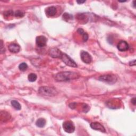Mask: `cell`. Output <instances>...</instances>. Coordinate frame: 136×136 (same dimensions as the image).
I'll return each instance as SVG.
<instances>
[{"label":"cell","instance_id":"1","mask_svg":"<svg viewBox=\"0 0 136 136\" xmlns=\"http://www.w3.org/2000/svg\"><path fill=\"white\" fill-rule=\"evenodd\" d=\"M79 77L77 73L73 72H61L55 76V79L58 81H69Z\"/></svg>","mask_w":136,"mask_h":136},{"label":"cell","instance_id":"2","mask_svg":"<svg viewBox=\"0 0 136 136\" xmlns=\"http://www.w3.org/2000/svg\"><path fill=\"white\" fill-rule=\"evenodd\" d=\"M39 93L44 96H54L58 94L56 89L50 87H41L38 90Z\"/></svg>","mask_w":136,"mask_h":136},{"label":"cell","instance_id":"3","mask_svg":"<svg viewBox=\"0 0 136 136\" xmlns=\"http://www.w3.org/2000/svg\"><path fill=\"white\" fill-rule=\"evenodd\" d=\"M99 80L103 82L113 84L116 82L117 78L114 75H105L100 76Z\"/></svg>","mask_w":136,"mask_h":136},{"label":"cell","instance_id":"4","mask_svg":"<svg viewBox=\"0 0 136 136\" xmlns=\"http://www.w3.org/2000/svg\"><path fill=\"white\" fill-rule=\"evenodd\" d=\"M60 59L67 66L71 67H77V64L73 60L65 53H62Z\"/></svg>","mask_w":136,"mask_h":136},{"label":"cell","instance_id":"5","mask_svg":"<svg viewBox=\"0 0 136 136\" xmlns=\"http://www.w3.org/2000/svg\"><path fill=\"white\" fill-rule=\"evenodd\" d=\"M63 128L65 131L69 134L73 133L75 130V125L71 121H67L63 122Z\"/></svg>","mask_w":136,"mask_h":136},{"label":"cell","instance_id":"6","mask_svg":"<svg viewBox=\"0 0 136 136\" xmlns=\"http://www.w3.org/2000/svg\"><path fill=\"white\" fill-rule=\"evenodd\" d=\"M62 54V52L58 48L53 47L49 50V55L53 58H60Z\"/></svg>","mask_w":136,"mask_h":136},{"label":"cell","instance_id":"7","mask_svg":"<svg viewBox=\"0 0 136 136\" xmlns=\"http://www.w3.org/2000/svg\"><path fill=\"white\" fill-rule=\"evenodd\" d=\"M81 59L84 63L87 64H89L91 63L92 60V58L91 55L88 52L86 51H81L80 54Z\"/></svg>","mask_w":136,"mask_h":136},{"label":"cell","instance_id":"8","mask_svg":"<svg viewBox=\"0 0 136 136\" xmlns=\"http://www.w3.org/2000/svg\"><path fill=\"white\" fill-rule=\"evenodd\" d=\"M47 43V38L44 36H39L36 37V43L38 47H43L46 46Z\"/></svg>","mask_w":136,"mask_h":136},{"label":"cell","instance_id":"9","mask_svg":"<svg viewBox=\"0 0 136 136\" xmlns=\"http://www.w3.org/2000/svg\"><path fill=\"white\" fill-rule=\"evenodd\" d=\"M91 127L92 129L95 130H98L100 132L105 133L106 132V130L105 128L102 125L98 123V122H92L91 124Z\"/></svg>","mask_w":136,"mask_h":136},{"label":"cell","instance_id":"10","mask_svg":"<svg viewBox=\"0 0 136 136\" xmlns=\"http://www.w3.org/2000/svg\"><path fill=\"white\" fill-rule=\"evenodd\" d=\"M117 47L120 51L124 52L128 50L129 46L127 42L124 41V40H121L117 45Z\"/></svg>","mask_w":136,"mask_h":136},{"label":"cell","instance_id":"11","mask_svg":"<svg viewBox=\"0 0 136 136\" xmlns=\"http://www.w3.org/2000/svg\"><path fill=\"white\" fill-rule=\"evenodd\" d=\"M8 48H9V50L10 52L13 53H17L20 51V46L18 44H16V43H11L8 46Z\"/></svg>","mask_w":136,"mask_h":136},{"label":"cell","instance_id":"12","mask_svg":"<svg viewBox=\"0 0 136 136\" xmlns=\"http://www.w3.org/2000/svg\"><path fill=\"white\" fill-rule=\"evenodd\" d=\"M56 8L54 6L48 7L47 8H46V15H48V17H53V16L56 15Z\"/></svg>","mask_w":136,"mask_h":136},{"label":"cell","instance_id":"13","mask_svg":"<svg viewBox=\"0 0 136 136\" xmlns=\"http://www.w3.org/2000/svg\"><path fill=\"white\" fill-rule=\"evenodd\" d=\"M46 124V120L43 118H40L38 119L36 122V125L39 128H43Z\"/></svg>","mask_w":136,"mask_h":136},{"label":"cell","instance_id":"14","mask_svg":"<svg viewBox=\"0 0 136 136\" xmlns=\"http://www.w3.org/2000/svg\"><path fill=\"white\" fill-rule=\"evenodd\" d=\"M11 105L12 106L14 107L15 109L17 110H20L21 109V106L17 100H13L11 101Z\"/></svg>","mask_w":136,"mask_h":136},{"label":"cell","instance_id":"15","mask_svg":"<svg viewBox=\"0 0 136 136\" xmlns=\"http://www.w3.org/2000/svg\"><path fill=\"white\" fill-rule=\"evenodd\" d=\"M76 18H77L79 21H88L87 17L84 13H79L76 15Z\"/></svg>","mask_w":136,"mask_h":136},{"label":"cell","instance_id":"16","mask_svg":"<svg viewBox=\"0 0 136 136\" xmlns=\"http://www.w3.org/2000/svg\"><path fill=\"white\" fill-rule=\"evenodd\" d=\"M15 16L18 18H23L24 16V12L21 10H17L15 12Z\"/></svg>","mask_w":136,"mask_h":136},{"label":"cell","instance_id":"17","mask_svg":"<svg viewBox=\"0 0 136 136\" xmlns=\"http://www.w3.org/2000/svg\"><path fill=\"white\" fill-rule=\"evenodd\" d=\"M37 75L35 73H30L28 75V80L30 82H34L37 79Z\"/></svg>","mask_w":136,"mask_h":136},{"label":"cell","instance_id":"18","mask_svg":"<svg viewBox=\"0 0 136 136\" xmlns=\"http://www.w3.org/2000/svg\"><path fill=\"white\" fill-rule=\"evenodd\" d=\"M27 68H28V66H27V63H24V62L21 63V64H20L19 66V69L20 70L23 71L26 70Z\"/></svg>","mask_w":136,"mask_h":136},{"label":"cell","instance_id":"19","mask_svg":"<svg viewBox=\"0 0 136 136\" xmlns=\"http://www.w3.org/2000/svg\"><path fill=\"white\" fill-rule=\"evenodd\" d=\"M14 14L15 13L13 12L12 10H8L4 13V17L5 18H8V17H11V16H13Z\"/></svg>","mask_w":136,"mask_h":136},{"label":"cell","instance_id":"20","mask_svg":"<svg viewBox=\"0 0 136 136\" xmlns=\"http://www.w3.org/2000/svg\"><path fill=\"white\" fill-rule=\"evenodd\" d=\"M71 18H72V16L68 13H64L63 15V19L66 21H68Z\"/></svg>","mask_w":136,"mask_h":136},{"label":"cell","instance_id":"21","mask_svg":"<svg viewBox=\"0 0 136 136\" xmlns=\"http://www.w3.org/2000/svg\"><path fill=\"white\" fill-rule=\"evenodd\" d=\"M83 39L84 42L87 41V40L88 39V35L86 32H84L83 35Z\"/></svg>","mask_w":136,"mask_h":136},{"label":"cell","instance_id":"22","mask_svg":"<svg viewBox=\"0 0 136 136\" xmlns=\"http://www.w3.org/2000/svg\"><path fill=\"white\" fill-rule=\"evenodd\" d=\"M1 53L2 54L5 52V48L3 47V41L1 40Z\"/></svg>","mask_w":136,"mask_h":136},{"label":"cell","instance_id":"23","mask_svg":"<svg viewBox=\"0 0 136 136\" xmlns=\"http://www.w3.org/2000/svg\"><path fill=\"white\" fill-rule=\"evenodd\" d=\"M79 34L81 35H83V34L84 33V31H83V29H81V28H79L78 29V30H77Z\"/></svg>","mask_w":136,"mask_h":136},{"label":"cell","instance_id":"24","mask_svg":"<svg viewBox=\"0 0 136 136\" xmlns=\"http://www.w3.org/2000/svg\"><path fill=\"white\" fill-rule=\"evenodd\" d=\"M129 65L130 66H134L136 65V60H133L131 62H129Z\"/></svg>","mask_w":136,"mask_h":136},{"label":"cell","instance_id":"25","mask_svg":"<svg viewBox=\"0 0 136 136\" xmlns=\"http://www.w3.org/2000/svg\"><path fill=\"white\" fill-rule=\"evenodd\" d=\"M131 103H132V104H134V105H136V98H135V97L131 99Z\"/></svg>","mask_w":136,"mask_h":136},{"label":"cell","instance_id":"26","mask_svg":"<svg viewBox=\"0 0 136 136\" xmlns=\"http://www.w3.org/2000/svg\"><path fill=\"white\" fill-rule=\"evenodd\" d=\"M77 2L78 3V4H81V3H85V1H77Z\"/></svg>","mask_w":136,"mask_h":136}]
</instances>
